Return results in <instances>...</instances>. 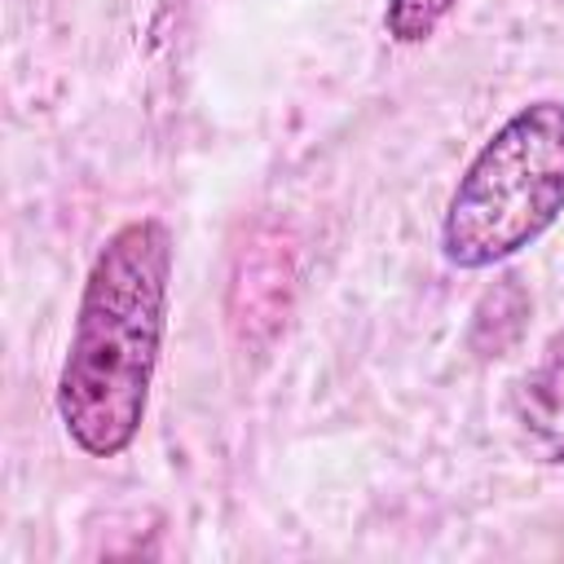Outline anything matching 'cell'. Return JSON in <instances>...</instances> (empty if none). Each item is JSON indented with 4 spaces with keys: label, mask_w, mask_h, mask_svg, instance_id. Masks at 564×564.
I'll return each instance as SVG.
<instances>
[{
    "label": "cell",
    "mask_w": 564,
    "mask_h": 564,
    "mask_svg": "<svg viewBox=\"0 0 564 564\" xmlns=\"http://www.w3.org/2000/svg\"><path fill=\"white\" fill-rule=\"evenodd\" d=\"M172 251V229L159 216H137L93 256L57 375V419L88 458H119L145 423L167 330Z\"/></svg>",
    "instance_id": "cell-1"
},
{
    "label": "cell",
    "mask_w": 564,
    "mask_h": 564,
    "mask_svg": "<svg viewBox=\"0 0 564 564\" xmlns=\"http://www.w3.org/2000/svg\"><path fill=\"white\" fill-rule=\"evenodd\" d=\"M564 212V101L520 106L463 167L445 220L441 256L454 269H489L533 247Z\"/></svg>",
    "instance_id": "cell-2"
},
{
    "label": "cell",
    "mask_w": 564,
    "mask_h": 564,
    "mask_svg": "<svg viewBox=\"0 0 564 564\" xmlns=\"http://www.w3.org/2000/svg\"><path fill=\"white\" fill-rule=\"evenodd\" d=\"M511 423L529 458L564 463V330H555L542 357L511 388Z\"/></svg>",
    "instance_id": "cell-3"
},
{
    "label": "cell",
    "mask_w": 564,
    "mask_h": 564,
    "mask_svg": "<svg viewBox=\"0 0 564 564\" xmlns=\"http://www.w3.org/2000/svg\"><path fill=\"white\" fill-rule=\"evenodd\" d=\"M286 304H291V251L278 238L238 251V269L229 286V322L238 339L264 344V335H273L286 322Z\"/></svg>",
    "instance_id": "cell-4"
},
{
    "label": "cell",
    "mask_w": 564,
    "mask_h": 564,
    "mask_svg": "<svg viewBox=\"0 0 564 564\" xmlns=\"http://www.w3.org/2000/svg\"><path fill=\"white\" fill-rule=\"evenodd\" d=\"M529 313H533V300L529 291L520 286L516 273L498 278L471 308V326H467V344L476 357H502L507 348L520 344L524 326H529Z\"/></svg>",
    "instance_id": "cell-5"
},
{
    "label": "cell",
    "mask_w": 564,
    "mask_h": 564,
    "mask_svg": "<svg viewBox=\"0 0 564 564\" xmlns=\"http://www.w3.org/2000/svg\"><path fill=\"white\" fill-rule=\"evenodd\" d=\"M458 0H388L383 9V31L397 44H423L427 35H436V26L449 18Z\"/></svg>",
    "instance_id": "cell-6"
}]
</instances>
